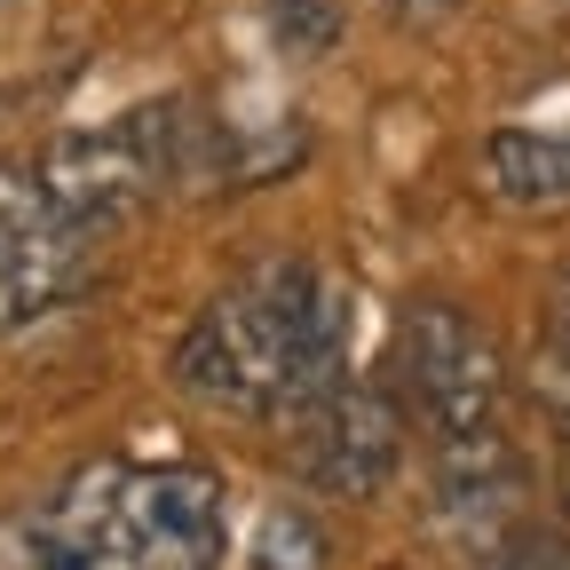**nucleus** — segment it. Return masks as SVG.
<instances>
[{
  "mask_svg": "<svg viewBox=\"0 0 570 570\" xmlns=\"http://www.w3.org/2000/svg\"><path fill=\"white\" fill-rule=\"evenodd\" d=\"M175 381L223 412H285L341 381V309L309 262H262L214 294L175 341Z\"/></svg>",
  "mask_w": 570,
  "mask_h": 570,
  "instance_id": "nucleus-1",
  "label": "nucleus"
},
{
  "mask_svg": "<svg viewBox=\"0 0 570 570\" xmlns=\"http://www.w3.org/2000/svg\"><path fill=\"white\" fill-rule=\"evenodd\" d=\"M223 483L198 460H96L24 523V570H214Z\"/></svg>",
  "mask_w": 570,
  "mask_h": 570,
  "instance_id": "nucleus-2",
  "label": "nucleus"
},
{
  "mask_svg": "<svg viewBox=\"0 0 570 570\" xmlns=\"http://www.w3.org/2000/svg\"><path fill=\"white\" fill-rule=\"evenodd\" d=\"M198 167H206V119L183 96H167V104H142L111 127L63 135L40 159V183L80 230H111L119 214L151 206L167 183H183Z\"/></svg>",
  "mask_w": 570,
  "mask_h": 570,
  "instance_id": "nucleus-3",
  "label": "nucleus"
},
{
  "mask_svg": "<svg viewBox=\"0 0 570 570\" xmlns=\"http://www.w3.org/2000/svg\"><path fill=\"white\" fill-rule=\"evenodd\" d=\"M396 404L428 428L436 444H468L499 428L508 404V365H499V341L452 309V302H412L396 325Z\"/></svg>",
  "mask_w": 570,
  "mask_h": 570,
  "instance_id": "nucleus-4",
  "label": "nucleus"
},
{
  "mask_svg": "<svg viewBox=\"0 0 570 570\" xmlns=\"http://www.w3.org/2000/svg\"><path fill=\"white\" fill-rule=\"evenodd\" d=\"M88 246H96V230H80L48 198L40 167L0 159V333H17V325H32L56 302L80 294Z\"/></svg>",
  "mask_w": 570,
  "mask_h": 570,
  "instance_id": "nucleus-5",
  "label": "nucleus"
},
{
  "mask_svg": "<svg viewBox=\"0 0 570 570\" xmlns=\"http://www.w3.org/2000/svg\"><path fill=\"white\" fill-rule=\"evenodd\" d=\"M404 460V404L373 381H333L294 412V468L333 499H373Z\"/></svg>",
  "mask_w": 570,
  "mask_h": 570,
  "instance_id": "nucleus-6",
  "label": "nucleus"
},
{
  "mask_svg": "<svg viewBox=\"0 0 570 570\" xmlns=\"http://www.w3.org/2000/svg\"><path fill=\"white\" fill-rule=\"evenodd\" d=\"M483 190L508 206H539V198H570V135H539V127H508L483 142Z\"/></svg>",
  "mask_w": 570,
  "mask_h": 570,
  "instance_id": "nucleus-7",
  "label": "nucleus"
},
{
  "mask_svg": "<svg viewBox=\"0 0 570 570\" xmlns=\"http://www.w3.org/2000/svg\"><path fill=\"white\" fill-rule=\"evenodd\" d=\"M246 570H333L317 515L309 508H269L262 531H254V547H246Z\"/></svg>",
  "mask_w": 570,
  "mask_h": 570,
  "instance_id": "nucleus-8",
  "label": "nucleus"
},
{
  "mask_svg": "<svg viewBox=\"0 0 570 570\" xmlns=\"http://www.w3.org/2000/svg\"><path fill=\"white\" fill-rule=\"evenodd\" d=\"M547 348H562V356H570V277L554 285V302H547Z\"/></svg>",
  "mask_w": 570,
  "mask_h": 570,
  "instance_id": "nucleus-9",
  "label": "nucleus"
},
{
  "mask_svg": "<svg viewBox=\"0 0 570 570\" xmlns=\"http://www.w3.org/2000/svg\"><path fill=\"white\" fill-rule=\"evenodd\" d=\"M381 9H396L404 24H444V17L460 9V0H381Z\"/></svg>",
  "mask_w": 570,
  "mask_h": 570,
  "instance_id": "nucleus-10",
  "label": "nucleus"
},
{
  "mask_svg": "<svg viewBox=\"0 0 570 570\" xmlns=\"http://www.w3.org/2000/svg\"><path fill=\"white\" fill-rule=\"evenodd\" d=\"M539 570H570V554H554V562H539Z\"/></svg>",
  "mask_w": 570,
  "mask_h": 570,
  "instance_id": "nucleus-11",
  "label": "nucleus"
}]
</instances>
